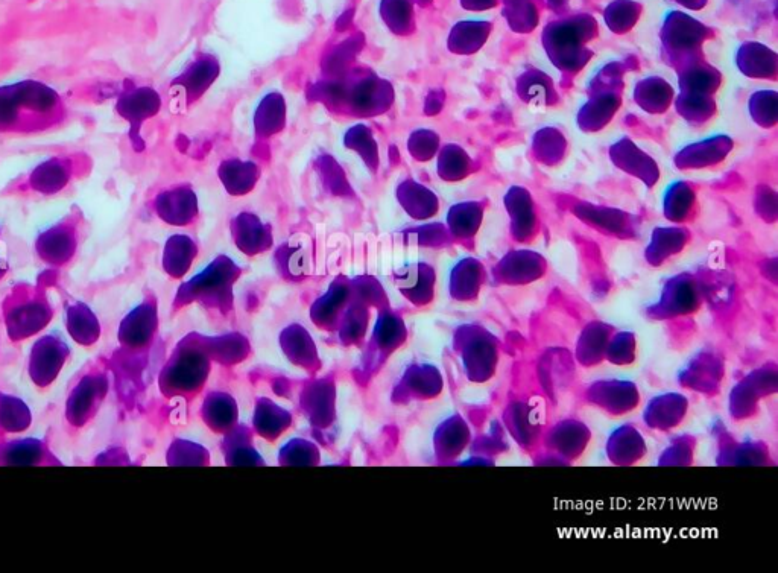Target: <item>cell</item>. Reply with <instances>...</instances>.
<instances>
[{"label":"cell","instance_id":"obj_1","mask_svg":"<svg viewBox=\"0 0 778 573\" xmlns=\"http://www.w3.org/2000/svg\"><path fill=\"white\" fill-rule=\"evenodd\" d=\"M63 113L60 95L46 84L20 81L0 87V131L46 130L57 124Z\"/></svg>","mask_w":778,"mask_h":573},{"label":"cell","instance_id":"obj_2","mask_svg":"<svg viewBox=\"0 0 778 573\" xmlns=\"http://www.w3.org/2000/svg\"><path fill=\"white\" fill-rule=\"evenodd\" d=\"M73 177V160L69 157H51L32 169L28 186L42 195H55L69 186Z\"/></svg>","mask_w":778,"mask_h":573},{"label":"cell","instance_id":"obj_3","mask_svg":"<svg viewBox=\"0 0 778 573\" xmlns=\"http://www.w3.org/2000/svg\"><path fill=\"white\" fill-rule=\"evenodd\" d=\"M160 107V98L154 90L139 87L128 90L118 99L116 110L125 121L130 122L131 128L137 130L145 119L151 118Z\"/></svg>","mask_w":778,"mask_h":573},{"label":"cell","instance_id":"obj_4","mask_svg":"<svg viewBox=\"0 0 778 573\" xmlns=\"http://www.w3.org/2000/svg\"><path fill=\"white\" fill-rule=\"evenodd\" d=\"M380 16L389 29H393L397 34H402L411 25V4H409V0H382L380 2Z\"/></svg>","mask_w":778,"mask_h":573},{"label":"cell","instance_id":"obj_5","mask_svg":"<svg viewBox=\"0 0 778 573\" xmlns=\"http://www.w3.org/2000/svg\"><path fill=\"white\" fill-rule=\"evenodd\" d=\"M38 245L45 248L48 253L49 251L55 253V250H57L58 254L64 253V251L69 250L73 245L72 225L67 224V222L54 225V227L49 228L48 232L43 233V235L40 236Z\"/></svg>","mask_w":778,"mask_h":573}]
</instances>
